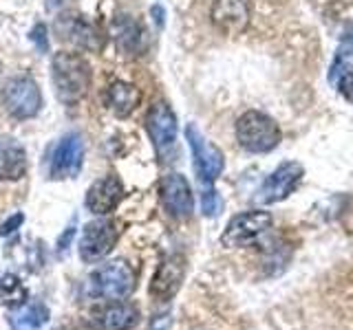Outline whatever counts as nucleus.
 I'll use <instances>...</instances> for the list:
<instances>
[{"label":"nucleus","instance_id":"obj_3","mask_svg":"<svg viewBox=\"0 0 353 330\" xmlns=\"http://www.w3.org/2000/svg\"><path fill=\"white\" fill-rule=\"evenodd\" d=\"M135 289V273L124 260L108 262L88 275L86 293L99 300H124Z\"/></svg>","mask_w":353,"mask_h":330},{"label":"nucleus","instance_id":"obj_17","mask_svg":"<svg viewBox=\"0 0 353 330\" xmlns=\"http://www.w3.org/2000/svg\"><path fill=\"white\" fill-rule=\"evenodd\" d=\"M141 102V93L137 86L128 82H113L106 91V104L117 117H128Z\"/></svg>","mask_w":353,"mask_h":330},{"label":"nucleus","instance_id":"obj_7","mask_svg":"<svg viewBox=\"0 0 353 330\" xmlns=\"http://www.w3.org/2000/svg\"><path fill=\"white\" fill-rule=\"evenodd\" d=\"M185 139L190 143V150H192L196 179L203 183V187L212 185L225 168L223 152H221L216 146H212V143H208L194 126L185 128Z\"/></svg>","mask_w":353,"mask_h":330},{"label":"nucleus","instance_id":"obj_10","mask_svg":"<svg viewBox=\"0 0 353 330\" xmlns=\"http://www.w3.org/2000/svg\"><path fill=\"white\" fill-rule=\"evenodd\" d=\"M84 163V141L77 132H69L64 135L58 146L53 150V157L49 163V176L55 181L62 179H73L80 174Z\"/></svg>","mask_w":353,"mask_h":330},{"label":"nucleus","instance_id":"obj_2","mask_svg":"<svg viewBox=\"0 0 353 330\" xmlns=\"http://www.w3.org/2000/svg\"><path fill=\"white\" fill-rule=\"evenodd\" d=\"M236 141L239 146L252 154H268L281 143V128L261 110H245L236 119Z\"/></svg>","mask_w":353,"mask_h":330},{"label":"nucleus","instance_id":"obj_13","mask_svg":"<svg viewBox=\"0 0 353 330\" xmlns=\"http://www.w3.org/2000/svg\"><path fill=\"white\" fill-rule=\"evenodd\" d=\"M124 194H126L124 183H121L115 174H108L88 187L86 207H88V212H93L97 216H106L110 212H115L117 205L124 201Z\"/></svg>","mask_w":353,"mask_h":330},{"label":"nucleus","instance_id":"obj_4","mask_svg":"<svg viewBox=\"0 0 353 330\" xmlns=\"http://www.w3.org/2000/svg\"><path fill=\"white\" fill-rule=\"evenodd\" d=\"M270 227H272V214L263 212V209H252V212L236 214L234 218H230L228 227L223 229L221 245L228 249L250 247L263 234H268Z\"/></svg>","mask_w":353,"mask_h":330},{"label":"nucleus","instance_id":"obj_8","mask_svg":"<svg viewBox=\"0 0 353 330\" xmlns=\"http://www.w3.org/2000/svg\"><path fill=\"white\" fill-rule=\"evenodd\" d=\"M146 130L159 152L161 161H170L176 146V135H179V124H176L172 108L163 102L152 104L146 115Z\"/></svg>","mask_w":353,"mask_h":330},{"label":"nucleus","instance_id":"obj_24","mask_svg":"<svg viewBox=\"0 0 353 330\" xmlns=\"http://www.w3.org/2000/svg\"><path fill=\"white\" fill-rule=\"evenodd\" d=\"M22 220H25V216H22V214L11 216L5 225H0V236H9V234H14V231L22 225Z\"/></svg>","mask_w":353,"mask_h":330},{"label":"nucleus","instance_id":"obj_15","mask_svg":"<svg viewBox=\"0 0 353 330\" xmlns=\"http://www.w3.org/2000/svg\"><path fill=\"white\" fill-rule=\"evenodd\" d=\"M58 31L62 33L64 40H71L82 49H93V51L102 49V36H99V31L80 16H62L58 22Z\"/></svg>","mask_w":353,"mask_h":330},{"label":"nucleus","instance_id":"obj_1","mask_svg":"<svg viewBox=\"0 0 353 330\" xmlns=\"http://www.w3.org/2000/svg\"><path fill=\"white\" fill-rule=\"evenodd\" d=\"M51 80L60 102L69 106L77 104L88 93V86H91V66L82 55L60 51L53 55Z\"/></svg>","mask_w":353,"mask_h":330},{"label":"nucleus","instance_id":"obj_5","mask_svg":"<svg viewBox=\"0 0 353 330\" xmlns=\"http://www.w3.org/2000/svg\"><path fill=\"white\" fill-rule=\"evenodd\" d=\"M305 179V168L298 161H285L276 168L259 187L256 201L261 205H274L292 196Z\"/></svg>","mask_w":353,"mask_h":330},{"label":"nucleus","instance_id":"obj_20","mask_svg":"<svg viewBox=\"0 0 353 330\" xmlns=\"http://www.w3.org/2000/svg\"><path fill=\"white\" fill-rule=\"evenodd\" d=\"M27 297V289L25 284L20 282L18 275H11L7 273L3 280H0V302L7 304V306H16L22 304Z\"/></svg>","mask_w":353,"mask_h":330},{"label":"nucleus","instance_id":"obj_21","mask_svg":"<svg viewBox=\"0 0 353 330\" xmlns=\"http://www.w3.org/2000/svg\"><path fill=\"white\" fill-rule=\"evenodd\" d=\"M334 80H336L338 93L345 97L347 102L353 104V64L340 62V69H336Z\"/></svg>","mask_w":353,"mask_h":330},{"label":"nucleus","instance_id":"obj_18","mask_svg":"<svg viewBox=\"0 0 353 330\" xmlns=\"http://www.w3.org/2000/svg\"><path fill=\"white\" fill-rule=\"evenodd\" d=\"M49 308L36 302V304H27L18 308L16 313L9 315V324L11 330H42L49 324Z\"/></svg>","mask_w":353,"mask_h":330},{"label":"nucleus","instance_id":"obj_23","mask_svg":"<svg viewBox=\"0 0 353 330\" xmlns=\"http://www.w3.org/2000/svg\"><path fill=\"white\" fill-rule=\"evenodd\" d=\"M31 40L38 44L40 53L49 51V38H47V27H44V25H36V29L31 31Z\"/></svg>","mask_w":353,"mask_h":330},{"label":"nucleus","instance_id":"obj_9","mask_svg":"<svg viewBox=\"0 0 353 330\" xmlns=\"http://www.w3.org/2000/svg\"><path fill=\"white\" fill-rule=\"evenodd\" d=\"M119 240V227L115 220L99 218L84 227L80 240V258L84 262H95L106 258Z\"/></svg>","mask_w":353,"mask_h":330},{"label":"nucleus","instance_id":"obj_25","mask_svg":"<svg viewBox=\"0 0 353 330\" xmlns=\"http://www.w3.org/2000/svg\"><path fill=\"white\" fill-rule=\"evenodd\" d=\"M73 234H75V227H69V229H66L64 231V236L60 238V251H64L66 249V242H69V240H73Z\"/></svg>","mask_w":353,"mask_h":330},{"label":"nucleus","instance_id":"obj_6","mask_svg":"<svg viewBox=\"0 0 353 330\" xmlns=\"http://www.w3.org/2000/svg\"><path fill=\"white\" fill-rule=\"evenodd\" d=\"M3 104L14 119H31L42 106L40 86L31 77H14L3 88Z\"/></svg>","mask_w":353,"mask_h":330},{"label":"nucleus","instance_id":"obj_16","mask_svg":"<svg viewBox=\"0 0 353 330\" xmlns=\"http://www.w3.org/2000/svg\"><path fill=\"white\" fill-rule=\"evenodd\" d=\"M27 172L25 148L9 137H0V179L18 181Z\"/></svg>","mask_w":353,"mask_h":330},{"label":"nucleus","instance_id":"obj_12","mask_svg":"<svg viewBox=\"0 0 353 330\" xmlns=\"http://www.w3.org/2000/svg\"><path fill=\"white\" fill-rule=\"evenodd\" d=\"M139 322V311L128 302H110L91 311L88 324L93 330H130Z\"/></svg>","mask_w":353,"mask_h":330},{"label":"nucleus","instance_id":"obj_14","mask_svg":"<svg viewBox=\"0 0 353 330\" xmlns=\"http://www.w3.org/2000/svg\"><path fill=\"white\" fill-rule=\"evenodd\" d=\"M183 273H185L183 258L181 256H168L152 275L150 295L157 297V300H170V297H174L176 291L181 289Z\"/></svg>","mask_w":353,"mask_h":330},{"label":"nucleus","instance_id":"obj_11","mask_svg":"<svg viewBox=\"0 0 353 330\" xmlns=\"http://www.w3.org/2000/svg\"><path fill=\"white\" fill-rule=\"evenodd\" d=\"M161 203L165 212L174 218H190L194 212V196L190 190V183L185 181L183 174H168L161 179Z\"/></svg>","mask_w":353,"mask_h":330},{"label":"nucleus","instance_id":"obj_22","mask_svg":"<svg viewBox=\"0 0 353 330\" xmlns=\"http://www.w3.org/2000/svg\"><path fill=\"white\" fill-rule=\"evenodd\" d=\"M201 209H203L205 216H216L219 214L221 201H219V194L214 192L212 185L203 187V192H201Z\"/></svg>","mask_w":353,"mask_h":330},{"label":"nucleus","instance_id":"obj_19","mask_svg":"<svg viewBox=\"0 0 353 330\" xmlns=\"http://www.w3.org/2000/svg\"><path fill=\"white\" fill-rule=\"evenodd\" d=\"M115 40L126 55H139L143 49V29L130 16H121L115 22Z\"/></svg>","mask_w":353,"mask_h":330}]
</instances>
